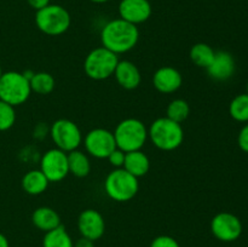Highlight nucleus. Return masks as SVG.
<instances>
[{"instance_id":"f3484780","label":"nucleus","mask_w":248,"mask_h":247,"mask_svg":"<svg viewBox=\"0 0 248 247\" xmlns=\"http://www.w3.org/2000/svg\"><path fill=\"white\" fill-rule=\"evenodd\" d=\"M31 222H33L34 227H36L44 232H51V230L62 225L60 215L53 208L46 207V206L39 207L34 211L33 215H31Z\"/></svg>"},{"instance_id":"6e6552de","label":"nucleus","mask_w":248,"mask_h":247,"mask_svg":"<svg viewBox=\"0 0 248 247\" xmlns=\"http://www.w3.org/2000/svg\"><path fill=\"white\" fill-rule=\"evenodd\" d=\"M50 136L56 148L64 153L77 150L82 142L79 126L68 119H58L51 125Z\"/></svg>"},{"instance_id":"423d86ee","label":"nucleus","mask_w":248,"mask_h":247,"mask_svg":"<svg viewBox=\"0 0 248 247\" xmlns=\"http://www.w3.org/2000/svg\"><path fill=\"white\" fill-rule=\"evenodd\" d=\"M118 63V55L101 46V47L92 50L85 58V74L90 79L97 80V81L106 80L110 77L111 75H114Z\"/></svg>"},{"instance_id":"cd10ccee","label":"nucleus","mask_w":248,"mask_h":247,"mask_svg":"<svg viewBox=\"0 0 248 247\" xmlns=\"http://www.w3.org/2000/svg\"><path fill=\"white\" fill-rule=\"evenodd\" d=\"M125 155L126 153H124L123 150L116 148L114 152L110 153V155L107 159L109 160V164L113 167H115V169H123L124 162H125Z\"/></svg>"},{"instance_id":"9d476101","label":"nucleus","mask_w":248,"mask_h":247,"mask_svg":"<svg viewBox=\"0 0 248 247\" xmlns=\"http://www.w3.org/2000/svg\"><path fill=\"white\" fill-rule=\"evenodd\" d=\"M84 143L86 152L96 159H107L116 149L113 132L102 127L89 131L85 136Z\"/></svg>"},{"instance_id":"c9c22d12","label":"nucleus","mask_w":248,"mask_h":247,"mask_svg":"<svg viewBox=\"0 0 248 247\" xmlns=\"http://www.w3.org/2000/svg\"><path fill=\"white\" fill-rule=\"evenodd\" d=\"M247 94H248V82H247Z\"/></svg>"},{"instance_id":"9b49d317","label":"nucleus","mask_w":248,"mask_h":247,"mask_svg":"<svg viewBox=\"0 0 248 247\" xmlns=\"http://www.w3.org/2000/svg\"><path fill=\"white\" fill-rule=\"evenodd\" d=\"M211 232L220 241L232 242L241 235L242 223L232 213L220 212L211 220Z\"/></svg>"},{"instance_id":"4468645a","label":"nucleus","mask_w":248,"mask_h":247,"mask_svg":"<svg viewBox=\"0 0 248 247\" xmlns=\"http://www.w3.org/2000/svg\"><path fill=\"white\" fill-rule=\"evenodd\" d=\"M183 82L179 70L173 67H161L153 75V85L159 92L165 94L178 91Z\"/></svg>"},{"instance_id":"a878e982","label":"nucleus","mask_w":248,"mask_h":247,"mask_svg":"<svg viewBox=\"0 0 248 247\" xmlns=\"http://www.w3.org/2000/svg\"><path fill=\"white\" fill-rule=\"evenodd\" d=\"M16 111L15 107L0 101V131H7L15 125Z\"/></svg>"},{"instance_id":"2f4dec72","label":"nucleus","mask_w":248,"mask_h":247,"mask_svg":"<svg viewBox=\"0 0 248 247\" xmlns=\"http://www.w3.org/2000/svg\"><path fill=\"white\" fill-rule=\"evenodd\" d=\"M94 241L86 239V237H80L77 242L74 244V247H94Z\"/></svg>"},{"instance_id":"393cba45","label":"nucleus","mask_w":248,"mask_h":247,"mask_svg":"<svg viewBox=\"0 0 248 247\" xmlns=\"http://www.w3.org/2000/svg\"><path fill=\"white\" fill-rule=\"evenodd\" d=\"M229 113L234 120L248 123V94L242 93L235 97L229 106Z\"/></svg>"},{"instance_id":"20e7f679","label":"nucleus","mask_w":248,"mask_h":247,"mask_svg":"<svg viewBox=\"0 0 248 247\" xmlns=\"http://www.w3.org/2000/svg\"><path fill=\"white\" fill-rule=\"evenodd\" d=\"M138 189V178L128 173L125 169L113 170L104 181V190L107 195L118 202L130 201L137 195Z\"/></svg>"},{"instance_id":"6ab92c4d","label":"nucleus","mask_w":248,"mask_h":247,"mask_svg":"<svg viewBox=\"0 0 248 247\" xmlns=\"http://www.w3.org/2000/svg\"><path fill=\"white\" fill-rule=\"evenodd\" d=\"M48 183V179L40 170H31L22 178V188L29 195L43 194L47 189Z\"/></svg>"},{"instance_id":"dca6fc26","label":"nucleus","mask_w":248,"mask_h":247,"mask_svg":"<svg viewBox=\"0 0 248 247\" xmlns=\"http://www.w3.org/2000/svg\"><path fill=\"white\" fill-rule=\"evenodd\" d=\"M114 77L118 84L125 90L137 89L142 81V75L138 67L127 60L119 61L115 72H114Z\"/></svg>"},{"instance_id":"bb28decb","label":"nucleus","mask_w":248,"mask_h":247,"mask_svg":"<svg viewBox=\"0 0 248 247\" xmlns=\"http://www.w3.org/2000/svg\"><path fill=\"white\" fill-rule=\"evenodd\" d=\"M150 247H181L178 241L169 235H160L155 237L153 242L150 244Z\"/></svg>"},{"instance_id":"f03ea898","label":"nucleus","mask_w":248,"mask_h":247,"mask_svg":"<svg viewBox=\"0 0 248 247\" xmlns=\"http://www.w3.org/2000/svg\"><path fill=\"white\" fill-rule=\"evenodd\" d=\"M148 138H150L157 149L172 152L183 143L184 131L181 124L164 116L153 121L148 130Z\"/></svg>"},{"instance_id":"b1692460","label":"nucleus","mask_w":248,"mask_h":247,"mask_svg":"<svg viewBox=\"0 0 248 247\" xmlns=\"http://www.w3.org/2000/svg\"><path fill=\"white\" fill-rule=\"evenodd\" d=\"M189 114H190V107H189V103L182 98L173 99V101L170 102V104L167 106L166 116L178 124H182L184 120H186Z\"/></svg>"},{"instance_id":"2eb2a0df","label":"nucleus","mask_w":248,"mask_h":247,"mask_svg":"<svg viewBox=\"0 0 248 247\" xmlns=\"http://www.w3.org/2000/svg\"><path fill=\"white\" fill-rule=\"evenodd\" d=\"M206 70L212 79L217 81H225L235 73L234 57L227 51H218L216 52L212 63Z\"/></svg>"},{"instance_id":"f8f14e48","label":"nucleus","mask_w":248,"mask_h":247,"mask_svg":"<svg viewBox=\"0 0 248 247\" xmlns=\"http://www.w3.org/2000/svg\"><path fill=\"white\" fill-rule=\"evenodd\" d=\"M78 228L82 237L96 241L101 239L106 232V222L98 211L89 210L82 211L78 218Z\"/></svg>"},{"instance_id":"4be33fe9","label":"nucleus","mask_w":248,"mask_h":247,"mask_svg":"<svg viewBox=\"0 0 248 247\" xmlns=\"http://www.w3.org/2000/svg\"><path fill=\"white\" fill-rule=\"evenodd\" d=\"M216 51L205 43H198L191 47L190 60L195 65L207 69L215 58Z\"/></svg>"},{"instance_id":"ddd939ff","label":"nucleus","mask_w":248,"mask_h":247,"mask_svg":"<svg viewBox=\"0 0 248 247\" xmlns=\"http://www.w3.org/2000/svg\"><path fill=\"white\" fill-rule=\"evenodd\" d=\"M152 11L149 0H121L119 4L120 18L136 26L148 21L152 16Z\"/></svg>"},{"instance_id":"0eeeda50","label":"nucleus","mask_w":248,"mask_h":247,"mask_svg":"<svg viewBox=\"0 0 248 247\" xmlns=\"http://www.w3.org/2000/svg\"><path fill=\"white\" fill-rule=\"evenodd\" d=\"M35 23L39 31L46 35L58 36L65 33L70 27V15L61 5L48 4L36 11Z\"/></svg>"},{"instance_id":"473e14b6","label":"nucleus","mask_w":248,"mask_h":247,"mask_svg":"<svg viewBox=\"0 0 248 247\" xmlns=\"http://www.w3.org/2000/svg\"><path fill=\"white\" fill-rule=\"evenodd\" d=\"M0 247H10L9 240H7V237L5 236L4 234H1V232H0Z\"/></svg>"},{"instance_id":"7c9ffc66","label":"nucleus","mask_w":248,"mask_h":247,"mask_svg":"<svg viewBox=\"0 0 248 247\" xmlns=\"http://www.w3.org/2000/svg\"><path fill=\"white\" fill-rule=\"evenodd\" d=\"M46 132H47V127H46L43 123H40L39 125L35 126V128H34V137H35L36 139H43L46 136Z\"/></svg>"},{"instance_id":"a211bd4d","label":"nucleus","mask_w":248,"mask_h":247,"mask_svg":"<svg viewBox=\"0 0 248 247\" xmlns=\"http://www.w3.org/2000/svg\"><path fill=\"white\" fill-rule=\"evenodd\" d=\"M123 169H125L128 173L132 176L140 177L145 176L150 170V160L147 154L142 150H135V152L126 153L125 162H124Z\"/></svg>"},{"instance_id":"39448f33","label":"nucleus","mask_w":248,"mask_h":247,"mask_svg":"<svg viewBox=\"0 0 248 247\" xmlns=\"http://www.w3.org/2000/svg\"><path fill=\"white\" fill-rule=\"evenodd\" d=\"M31 89L29 80L18 72L2 73L0 77V101L17 107L28 101Z\"/></svg>"},{"instance_id":"412c9836","label":"nucleus","mask_w":248,"mask_h":247,"mask_svg":"<svg viewBox=\"0 0 248 247\" xmlns=\"http://www.w3.org/2000/svg\"><path fill=\"white\" fill-rule=\"evenodd\" d=\"M43 247H74V242L65 228L60 225L56 229L45 232Z\"/></svg>"},{"instance_id":"f704fd0d","label":"nucleus","mask_w":248,"mask_h":247,"mask_svg":"<svg viewBox=\"0 0 248 247\" xmlns=\"http://www.w3.org/2000/svg\"><path fill=\"white\" fill-rule=\"evenodd\" d=\"M2 75V70H1V65H0V77H1Z\"/></svg>"},{"instance_id":"5701e85b","label":"nucleus","mask_w":248,"mask_h":247,"mask_svg":"<svg viewBox=\"0 0 248 247\" xmlns=\"http://www.w3.org/2000/svg\"><path fill=\"white\" fill-rule=\"evenodd\" d=\"M31 84V92H35L38 94H48L55 89V77L46 72L34 73L33 77L29 81Z\"/></svg>"},{"instance_id":"c756f323","label":"nucleus","mask_w":248,"mask_h":247,"mask_svg":"<svg viewBox=\"0 0 248 247\" xmlns=\"http://www.w3.org/2000/svg\"><path fill=\"white\" fill-rule=\"evenodd\" d=\"M27 2L29 4V6L38 11V10H41L45 6H47L50 4V0H27Z\"/></svg>"},{"instance_id":"aec40b11","label":"nucleus","mask_w":248,"mask_h":247,"mask_svg":"<svg viewBox=\"0 0 248 247\" xmlns=\"http://www.w3.org/2000/svg\"><path fill=\"white\" fill-rule=\"evenodd\" d=\"M67 154L69 173L75 177H79V178L89 176V173L91 172V162H90L89 156L84 152H80L78 149L67 153Z\"/></svg>"},{"instance_id":"72a5a7b5","label":"nucleus","mask_w":248,"mask_h":247,"mask_svg":"<svg viewBox=\"0 0 248 247\" xmlns=\"http://www.w3.org/2000/svg\"><path fill=\"white\" fill-rule=\"evenodd\" d=\"M92 2H97V4H102V2H107L109 0H91Z\"/></svg>"},{"instance_id":"f257e3e1","label":"nucleus","mask_w":248,"mask_h":247,"mask_svg":"<svg viewBox=\"0 0 248 247\" xmlns=\"http://www.w3.org/2000/svg\"><path fill=\"white\" fill-rule=\"evenodd\" d=\"M140 40V31L136 24L123 18L113 19L101 31L102 46L120 55L132 50Z\"/></svg>"},{"instance_id":"7ed1b4c3","label":"nucleus","mask_w":248,"mask_h":247,"mask_svg":"<svg viewBox=\"0 0 248 247\" xmlns=\"http://www.w3.org/2000/svg\"><path fill=\"white\" fill-rule=\"evenodd\" d=\"M113 135L116 148L130 153L142 149L148 139V128L138 119L128 118L118 124Z\"/></svg>"},{"instance_id":"c85d7f7f","label":"nucleus","mask_w":248,"mask_h":247,"mask_svg":"<svg viewBox=\"0 0 248 247\" xmlns=\"http://www.w3.org/2000/svg\"><path fill=\"white\" fill-rule=\"evenodd\" d=\"M237 142H239V147L241 148V150H244L245 153H248V124L245 125L241 128V131H240Z\"/></svg>"},{"instance_id":"1a4fd4ad","label":"nucleus","mask_w":248,"mask_h":247,"mask_svg":"<svg viewBox=\"0 0 248 247\" xmlns=\"http://www.w3.org/2000/svg\"><path fill=\"white\" fill-rule=\"evenodd\" d=\"M40 171L45 174L48 182H61L69 174L68 154L58 148L47 150L40 159Z\"/></svg>"}]
</instances>
